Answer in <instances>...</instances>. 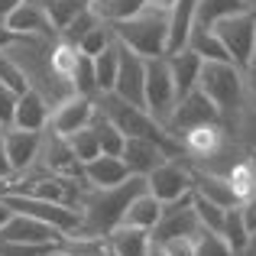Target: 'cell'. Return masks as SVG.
Listing matches in <instances>:
<instances>
[{
	"mask_svg": "<svg viewBox=\"0 0 256 256\" xmlns=\"http://www.w3.org/2000/svg\"><path fill=\"white\" fill-rule=\"evenodd\" d=\"M6 178H13V166H10V156H6V146H4V133H0V185Z\"/></svg>",
	"mask_w": 256,
	"mask_h": 256,
	"instance_id": "cell-44",
	"label": "cell"
},
{
	"mask_svg": "<svg viewBox=\"0 0 256 256\" xmlns=\"http://www.w3.org/2000/svg\"><path fill=\"white\" fill-rule=\"evenodd\" d=\"M234 140L240 143V150H256V104L246 100L234 117Z\"/></svg>",
	"mask_w": 256,
	"mask_h": 256,
	"instance_id": "cell-32",
	"label": "cell"
},
{
	"mask_svg": "<svg viewBox=\"0 0 256 256\" xmlns=\"http://www.w3.org/2000/svg\"><path fill=\"white\" fill-rule=\"evenodd\" d=\"M220 237L227 240V246L234 250V256H237L240 250L246 246V240H250V230H246L244 218H240V208H227L224 211V224H220Z\"/></svg>",
	"mask_w": 256,
	"mask_h": 256,
	"instance_id": "cell-31",
	"label": "cell"
},
{
	"mask_svg": "<svg viewBox=\"0 0 256 256\" xmlns=\"http://www.w3.org/2000/svg\"><path fill=\"white\" fill-rule=\"evenodd\" d=\"M110 42H114V30H110V23H104V20H100L94 30H88L84 36H82L78 49H82L84 56H98V52H104Z\"/></svg>",
	"mask_w": 256,
	"mask_h": 256,
	"instance_id": "cell-38",
	"label": "cell"
},
{
	"mask_svg": "<svg viewBox=\"0 0 256 256\" xmlns=\"http://www.w3.org/2000/svg\"><path fill=\"white\" fill-rule=\"evenodd\" d=\"M140 192H146V175H130L126 182L114 188H84L82 194V227L78 234H88V237H107L114 227L124 220V211L130 208V201L136 198Z\"/></svg>",
	"mask_w": 256,
	"mask_h": 256,
	"instance_id": "cell-1",
	"label": "cell"
},
{
	"mask_svg": "<svg viewBox=\"0 0 256 256\" xmlns=\"http://www.w3.org/2000/svg\"><path fill=\"white\" fill-rule=\"evenodd\" d=\"M0 198L6 201L10 211H20V214L46 220V224L58 227L65 237H68V234H78V227H82V211H78L75 204H58V201L32 198V194H16V192H4Z\"/></svg>",
	"mask_w": 256,
	"mask_h": 256,
	"instance_id": "cell-5",
	"label": "cell"
},
{
	"mask_svg": "<svg viewBox=\"0 0 256 256\" xmlns=\"http://www.w3.org/2000/svg\"><path fill=\"white\" fill-rule=\"evenodd\" d=\"M91 126H94V133H98L100 152H107V156H120V152H124L126 136L117 130V124H114V120H107V117H104V110H100V107H98V114H94Z\"/></svg>",
	"mask_w": 256,
	"mask_h": 256,
	"instance_id": "cell-28",
	"label": "cell"
},
{
	"mask_svg": "<svg viewBox=\"0 0 256 256\" xmlns=\"http://www.w3.org/2000/svg\"><path fill=\"white\" fill-rule=\"evenodd\" d=\"M240 10H250L244 0H198V10H194V26H204L211 30L218 20L224 16H234Z\"/></svg>",
	"mask_w": 256,
	"mask_h": 256,
	"instance_id": "cell-26",
	"label": "cell"
},
{
	"mask_svg": "<svg viewBox=\"0 0 256 256\" xmlns=\"http://www.w3.org/2000/svg\"><path fill=\"white\" fill-rule=\"evenodd\" d=\"M68 82H72V91H75V94L98 98V82H94V58L84 56L82 49H78V58H75V68H72Z\"/></svg>",
	"mask_w": 256,
	"mask_h": 256,
	"instance_id": "cell-30",
	"label": "cell"
},
{
	"mask_svg": "<svg viewBox=\"0 0 256 256\" xmlns=\"http://www.w3.org/2000/svg\"><path fill=\"white\" fill-rule=\"evenodd\" d=\"M120 159L126 162V169L130 175H150L156 169L162 159H169V152L162 150L159 143H152V140H140V136H126L124 143V152H120Z\"/></svg>",
	"mask_w": 256,
	"mask_h": 256,
	"instance_id": "cell-17",
	"label": "cell"
},
{
	"mask_svg": "<svg viewBox=\"0 0 256 256\" xmlns=\"http://www.w3.org/2000/svg\"><path fill=\"white\" fill-rule=\"evenodd\" d=\"M237 256H256V234H250V240H246V246L240 250Z\"/></svg>",
	"mask_w": 256,
	"mask_h": 256,
	"instance_id": "cell-47",
	"label": "cell"
},
{
	"mask_svg": "<svg viewBox=\"0 0 256 256\" xmlns=\"http://www.w3.org/2000/svg\"><path fill=\"white\" fill-rule=\"evenodd\" d=\"M204 124H224V117H220V110L214 107V100L208 98L201 88H194V91H188V94L178 98V104H175L166 130L178 140L185 130H192V126H204Z\"/></svg>",
	"mask_w": 256,
	"mask_h": 256,
	"instance_id": "cell-8",
	"label": "cell"
},
{
	"mask_svg": "<svg viewBox=\"0 0 256 256\" xmlns=\"http://www.w3.org/2000/svg\"><path fill=\"white\" fill-rule=\"evenodd\" d=\"M146 256H169V253L162 250V244H156V240H152V246H150V253H146Z\"/></svg>",
	"mask_w": 256,
	"mask_h": 256,
	"instance_id": "cell-50",
	"label": "cell"
},
{
	"mask_svg": "<svg viewBox=\"0 0 256 256\" xmlns=\"http://www.w3.org/2000/svg\"><path fill=\"white\" fill-rule=\"evenodd\" d=\"M182 159L185 156H169L146 175V188H150L162 204L192 194V169H188V162H182Z\"/></svg>",
	"mask_w": 256,
	"mask_h": 256,
	"instance_id": "cell-9",
	"label": "cell"
},
{
	"mask_svg": "<svg viewBox=\"0 0 256 256\" xmlns=\"http://www.w3.org/2000/svg\"><path fill=\"white\" fill-rule=\"evenodd\" d=\"M42 136L46 130H20V126L4 130V146H6V156H10L13 175H23L36 166L39 150H42Z\"/></svg>",
	"mask_w": 256,
	"mask_h": 256,
	"instance_id": "cell-14",
	"label": "cell"
},
{
	"mask_svg": "<svg viewBox=\"0 0 256 256\" xmlns=\"http://www.w3.org/2000/svg\"><path fill=\"white\" fill-rule=\"evenodd\" d=\"M194 10H198V0H175L169 6V46H166V56L182 52L188 46V36L194 30Z\"/></svg>",
	"mask_w": 256,
	"mask_h": 256,
	"instance_id": "cell-19",
	"label": "cell"
},
{
	"mask_svg": "<svg viewBox=\"0 0 256 256\" xmlns=\"http://www.w3.org/2000/svg\"><path fill=\"white\" fill-rule=\"evenodd\" d=\"M10 214H13V211H10V208H6V201L0 198V227H4L6 220H10Z\"/></svg>",
	"mask_w": 256,
	"mask_h": 256,
	"instance_id": "cell-49",
	"label": "cell"
},
{
	"mask_svg": "<svg viewBox=\"0 0 256 256\" xmlns=\"http://www.w3.org/2000/svg\"><path fill=\"white\" fill-rule=\"evenodd\" d=\"M6 26H10L13 32H20V36H42V39L58 36V32L52 30V23H49V16H46L39 0H23V4L6 16Z\"/></svg>",
	"mask_w": 256,
	"mask_h": 256,
	"instance_id": "cell-16",
	"label": "cell"
},
{
	"mask_svg": "<svg viewBox=\"0 0 256 256\" xmlns=\"http://www.w3.org/2000/svg\"><path fill=\"white\" fill-rule=\"evenodd\" d=\"M98 23H100V16L91 10V6H88V10H82V13H78V16L68 23V26H65L62 32H58V39H65V42L78 46V42H82V36H84V32H88V30H94Z\"/></svg>",
	"mask_w": 256,
	"mask_h": 256,
	"instance_id": "cell-39",
	"label": "cell"
},
{
	"mask_svg": "<svg viewBox=\"0 0 256 256\" xmlns=\"http://www.w3.org/2000/svg\"><path fill=\"white\" fill-rule=\"evenodd\" d=\"M175 104H178V91H175V82H172L169 58L150 56L146 58V110L166 126Z\"/></svg>",
	"mask_w": 256,
	"mask_h": 256,
	"instance_id": "cell-6",
	"label": "cell"
},
{
	"mask_svg": "<svg viewBox=\"0 0 256 256\" xmlns=\"http://www.w3.org/2000/svg\"><path fill=\"white\" fill-rule=\"evenodd\" d=\"M0 133H4V130H0Z\"/></svg>",
	"mask_w": 256,
	"mask_h": 256,
	"instance_id": "cell-54",
	"label": "cell"
},
{
	"mask_svg": "<svg viewBox=\"0 0 256 256\" xmlns=\"http://www.w3.org/2000/svg\"><path fill=\"white\" fill-rule=\"evenodd\" d=\"M107 246H110V256H146L152 246V234L143 227L117 224L107 234Z\"/></svg>",
	"mask_w": 256,
	"mask_h": 256,
	"instance_id": "cell-20",
	"label": "cell"
},
{
	"mask_svg": "<svg viewBox=\"0 0 256 256\" xmlns=\"http://www.w3.org/2000/svg\"><path fill=\"white\" fill-rule=\"evenodd\" d=\"M16 39H20V32H13L6 23H0V52H6L10 46H16Z\"/></svg>",
	"mask_w": 256,
	"mask_h": 256,
	"instance_id": "cell-45",
	"label": "cell"
},
{
	"mask_svg": "<svg viewBox=\"0 0 256 256\" xmlns=\"http://www.w3.org/2000/svg\"><path fill=\"white\" fill-rule=\"evenodd\" d=\"M65 234L58 227L46 224L39 218H30V214L13 211L10 220L0 227V244H39V246H56L62 244Z\"/></svg>",
	"mask_w": 256,
	"mask_h": 256,
	"instance_id": "cell-11",
	"label": "cell"
},
{
	"mask_svg": "<svg viewBox=\"0 0 256 256\" xmlns=\"http://www.w3.org/2000/svg\"><path fill=\"white\" fill-rule=\"evenodd\" d=\"M246 162H250V169H253V175H256V150L246 152Z\"/></svg>",
	"mask_w": 256,
	"mask_h": 256,
	"instance_id": "cell-52",
	"label": "cell"
},
{
	"mask_svg": "<svg viewBox=\"0 0 256 256\" xmlns=\"http://www.w3.org/2000/svg\"><path fill=\"white\" fill-rule=\"evenodd\" d=\"M20 4H23V0H0V23H6V16H10Z\"/></svg>",
	"mask_w": 256,
	"mask_h": 256,
	"instance_id": "cell-46",
	"label": "cell"
},
{
	"mask_svg": "<svg viewBox=\"0 0 256 256\" xmlns=\"http://www.w3.org/2000/svg\"><path fill=\"white\" fill-rule=\"evenodd\" d=\"M159 218H162V201H159L156 194L146 188V192H140L136 198L130 201V208L124 211V220H120V224L143 227V230H150V234H152V227L159 224Z\"/></svg>",
	"mask_w": 256,
	"mask_h": 256,
	"instance_id": "cell-23",
	"label": "cell"
},
{
	"mask_svg": "<svg viewBox=\"0 0 256 256\" xmlns=\"http://www.w3.org/2000/svg\"><path fill=\"white\" fill-rule=\"evenodd\" d=\"M198 227L201 224H198V214H194L192 194H185V198H178V201L162 204V218L152 227V240H156V244H166V240H172V237H194Z\"/></svg>",
	"mask_w": 256,
	"mask_h": 256,
	"instance_id": "cell-13",
	"label": "cell"
},
{
	"mask_svg": "<svg viewBox=\"0 0 256 256\" xmlns=\"http://www.w3.org/2000/svg\"><path fill=\"white\" fill-rule=\"evenodd\" d=\"M16 91H10L6 84H0V130L13 126V114H16Z\"/></svg>",
	"mask_w": 256,
	"mask_h": 256,
	"instance_id": "cell-40",
	"label": "cell"
},
{
	"mask_svg": "<svg viewBox=\"0 0 256 256\" xmlns=\"http://www.w3.org/2000/svg\"><path fill=\"white\" fill-rule=\"evenodd\" d=\"M49 114L52 104L36 91V88H26L16 98V114H13V126L20 130H46L49 126Z\"/></svg>",
	"mask_w": 256,
	"mask_h": 256,
	"instance_id": "cell-18",
	"label": "cell"
},
{
	"mask_svg": "<svg viewBox=\"0 0 256 256\" xmlns=\"http://www.w3.org/2000/svg\"><path fill=\"white\" fill-rule=\"evenodd\" d=\"M172 4H175V0H146V6H152V10H166V13H169Z\"/></svg>",
	"mask_w": 256,
	"mask_h": 256,
	"instance_id": "cell-48",
	"label": "cell"
},
{
	"mask_svg": "<svg viewBox=\"0 0 256 256\" xmlns=\"http://www.w3.org/2000/svg\"><path fill=\"white\" fill-rule=\"evenodd\" d=\"M188 49L198 52L204 62H230V56H227L224 42L218 39V32L204 30V26H194V30H192V36H188Z\"/></svg>",
	"mask_w": 256,
	"mask_h": 256,
	"instance_id": "cell-25",
	"label": "cell"
},
{
	"mask_svg": "<svg viewBox=\"0 0 256 256\" xmlns=\"http://www.w3.org/2000/svg\"><path fill=\"white\" fill-rule=\"evenodd\" d=\"M237 208H240V218H244L246 230H250V234H256V194H250V198H244Z\"/></svg>",
	"mask_w": 256,
	"mask_h": 256,
	"instance_id": "cell-43",
	"label": "cell"
},
{
	"mask_svg": "<svg viewBox=\"0 0 256 256\" xmlns=\"http://www.w3.org/2000/svg\"><path fill=\"white\" fill-rule=\"evenodd\" d=\"M68 146H72V152H75V159L78 162H88V159H94V156H100V143H98V133H94V126H82V130H75V133H68Z\"/></svg>",
	"mask_w": 256,
	"mask_h": 256,
	"instance_id": "cell-33",
	"label": "cell"
},
{
	"mask_svg": "<svg viewBox=\"0 0 256 256\" xmlns=\"http://www.w3.org/2000/svg\"><path fill=\"white\" fill-rule=\"evenodd\" d=\"M244 84H246V100L256 104V49H253L250 62H246V68H244Z\"/></svg>",
	"mask_w": 256,
	"mask_h": 256,
	"instance_id": "cell-42",
	"label": "cell"
},
{
	"mask_svg": "<svg viewBox=\"0 0 256 256\" xmlns=\"http://www.w3.org/2000/svg\"><path fill=\"white\" fill-rule=\"evenodd\" d=\"M146 6V0H91V10L98 13L104 23H120V20L136 16Z\"/></svg>",
	"mask_w": 256,
	"mask_h": 256,
	"instance_id": "cell-29",
	"label": "cell"
},
{
	"mask_svg": "<svg viewBox=\"0 0 256 256\" xmlns=\"http://www.w3.org/2000/svg\"><path fill=\"white\" fill-rule=\"evenodd\" d=\"M94 58V82H98V98L100 94H110L114 91V82H117V62H120V52H117V36L114 42L107 46L104 52H98Z\"/></svg>",
	"mask_w": 256,
	"mask_h": 256,
	"instance_id": "cell-24",
	"label": "cell"
},
{
	"mask_svg": "<svg viewBox=\"0 0 256 256\" xmlns=\"http://www.w3.org/2000/svg\"><path fill=\"white\" fill-rule=\"evenodd\" d=\"M162 250L169 256H194V240L192 237H172L162 244Z\"/></svg>",
	"mask_w": 256,
	"mask_h": 256,
	"instance_id": "cell-41",
	"label": "cell"
},
{
	"mask_svg": "<svg viewBox=\"0 0 256 256\" xmlns=\"http://www.w3.org/2000/svg\"><path fill=\"white\" fill-rule=\"evenodd\" d=\"M94 114H98V98H84V94H68L65 100H58L49 114V126L46 130L58 133V136H68V133L91 126Z\"/></svg>",
	"mask_w": 256,
	"mask_h": 256,
	"instance_id": "cell-12",
	"label": "cell"
},
{
	"mask_svg": "<svg viewBox=\"0 0 256 256\" xmlns=\"http://www.w3.org/2000/svg\"><path fill=\"white\" fill-rule=\"evenodd\" d=\"M46 256H72V253H68V250H65V246H62V244H58V246H52V250H49V253H46Z\"/></svg>",
	"mask_w": 256,
	"mask_h": 256,
	"instance_id": "cell-51",
	"label": "cell"
},
{
	"mask_svg": "<svg viewBox=\"0 0 256 256\" xmlns=\"http://www.w3.org/2000/svg\"><path fill=\"white\" fill-rule=\"evenodd\" d=\"M98 107L104 110L107 120H114V124H117V130L124 133V136L152 140V143H159L166 152H169V156H182L178 140H175L172 133L166 130V126L159 124L150 110H146V107H136V104H130V100L117 98V94H100V98H98Z\"/></svg>",
	"mask_w": 256,
	"mask_h": 256,
	"instance_id": "cell-2",
	"label": "cell"
},
{
	"mask_svg": "<svg viewBox=\"0 0 256 256\" xmlns=\"http://www.w3.org/2000/svg\"><path fill=\"white\" fill-rule=\"evenodd\" d=\"M227 182H230V188H234V194H237V201H244V198H250V194H256V175L250 169V162H237L230 172H227Z\"/></svg>",
	"mask_w": 256,
	"mask_h": 256,
	"instance_id": "cell-37",
	"label": "cell"
},
{
	"mask_svg": "<svg viewBox=\"0 0 256 256\" xmlns=\"http://www.w3.org/2000/svg\"><path fill=\"white\" fill-rule=\"evenodd\" d=\"M169 58V68H172V82H175V91H178V98L182 94H188V91H194L198 88V75H201V65H204V58L198 56V52H192L185 46L182 52H172V56H166Z\"/></svg>",
	"mask_w": 256,
	"mask_h": 256,
	"instance_id": "cell-22",
	"label": "cell"
},
{
	"mask_svg": "<svg viewBox=\"0 0 256 256\" xmlns=\"http://www.w3.org/2000/svg\"><path fill=\"white\" fill-rule=\"evenodd\" d=\"M244 4H246V6H250V10H256V0H244Z\"/></svg>",
	"mask_w": 256,
	"mask_h": 256,
	"instance_id": "cell-53",
	"label": "cell"
},
{
	"mask_svg": "<svg viewBox=\"0 0 256 256\" xmlns=\"http://www.w3.org/2000/svg\"><path fill=\"white\" fill-rule=\"evenodd\" d=\"M218 32V39L224 42L227 56H230L234 65L246 68L253 49H256V10H240L234 16H224L211 26Z\"/></svg>",
	"mask_w": 256,
	"mask_h": 256,
	"instance_id": "cell-7",
	"label": "cell"
},
{
	"mask_svg": "<svg viewBox=\"0 0 256 256\" xmlns=\"http://www.w3.org/2000/svg\"><path fill=\"white\" fill-rule=\"evenodd\" d=\"M117 52H120L117 82H114L110 94L130 100V104H136V107H146V58L136 56L133 49H126L120 39H117Z\"/></svg>",
	"mask_w": 256,
	"mask_h": 256,
	"instance_id": "cell-10",
	"label": "cell"
},
{
	"mask_svg": "<svg viewBox=\"0 0 256 256\" xmlns=\"http://www.w3.org/2000/svg\"><path fill=\"white\" fill-rule=\"evenodd\" d=\"M126 178H130V169H126V162L120 156L100 152V156L88 159L82 166L84 188H114V185H120V182H126Z\"/></svg>",
	"mask_w": 256,
	"mask_h": 256,
	"instance_id": "cell-15",
	"label": "cell"
},
{
	"mask_svg": "<svg viewBox=\"0 0 256 256\" xmlns=\"http://www.w3.org/2000/svg\"><path fill=\"white\" fill-rule=\"evenodd\" d=\"M188 169H192V192H194V194H201V198L214 201V204H220V208L240 204L237 194H234V188H230V182H227L224 175L201 172V169H194V166H188Z\"/></svg>",
	"mask_w": 256,
	"mask_h": 256,
	"instance_id": "cell-21",
	"label": "cell"
},
{
	"mask_svg": "<svg viewBox=\"0 0 256 256\" xmlns=\"http://www.w3.org/2000/svg\"><path fill=\"white\" fill-rule=\"evenodd\" d=\"M114 36L133 49L136 56L150 58V56H166V46H169V13L166 10H152V6H143L136 16L120 20V23H110Z\"/></svg>",
	"mask_w": 256,
	"mask_h": 256,
	"instance_id": "cell-3",
	"label": "cell"
},
{
	"mask_svg": "<svg viewBox=\"0 0 256 256\" xmlns=\"http://www.w3.org/2000/svg\"><path fill=\"white\" fill-rule=\"evenodd\" d=\"M198 88L214 100L220 110L224 124L237 117V110L246 104V84H244V68L234 62H204L198 75Z\"/></svg>",
	"mask_w": 256,
	"mask_h": 256,
	"instance_id": "cell-4",
	"label": "cell"
},
{
	"mask_svg": "<svg viewBox=\"0 0 256 256\" xmlns=\"http://www.w3.org/2000/svg\"><path fill=\"white\" fill-rule=\"evenodd\" d=\"M192 204H194V214H198V224L208 227V230L220 234V224H224V211H227V208L214 204V201L201 198V194H194V192H192Z\"/></svg>",
	"mask_w": 256,
	"mask_h": 256,
	"instance_id": "cell-36",
	"label": "cell"
},
{
	"mask_svg": "<svg viewBox=\"0 0 256 256\" xmlns=\"http://www.w3.org/2000/svg\"><path fill=\"white\" fill-rule=\"evenodd\" d=\"M39 4H42V10H46V16H49L52 30L62 32L65 26L78 16V13L91 6V0H39Z\"/></svg>",
	"mask_w": 256,
	"mask_h": 256,
	"instance_id": "cell-27",
	"label": "cell"
},
{
	"mask_svg": "<svg viewBox=\"0 0 256 256\" xmlns=\"http://www.w3.org/2000/svg\"><path fill=\"white\" fill-rule=\"evenodd\" d=\"M194 256H234V250L227 246V240L220 237L218 230H208V227H198L194 234Z\"/></svg>",
	"mask_w": 256,
	"mask_h": 256,
	"instance_id": "cell-34",
	"label": "cell"
},
{
	"mask_svg": "<svg viewBox=\"0 0 256 256\" xmlns=\"http://www.w3.org/2000/svg\"><path fill=\"white\" fill-rule=\"evenodd\" d=\"M0 84H6L10 91H16V94H23L26 88H30L26 72L20 68V62L10 56V52H0Z\"/></svg>",
	"mask_w": 256,
	"mask_h": 256,
	"instance_id": "cell-35",
	"label": "cell"
}]
</instances>
